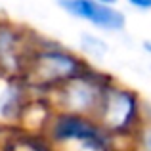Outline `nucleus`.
Returning <instances> with one entry per match:
<instances>
[{
  "instance_id": "obj_8",
  "label": "nucleus",
  "mask_w": 151,
  "mask_h": 151,
  "mask_svg": "<svg viewBox=\"0 0 151 151\" xmlns=\"http://www.w3.org/2000/svg\"><path fill=\"white\" fill-rule=\"evenodd\" d=\"M101 35L103 33H98V31H84L78 35V52L90 63L100 61L109 54V42Z\"/></svg>"
},
{
  "instance_id": "obj_1",
  "label": "nucleus",
  "mask_w": 151,
  "mask_h": 151,
  "mask_svg": "<svg viewBox=\"0 0 151 151\" xmlns=\"http://www.w3.org/2000/svg\"><path fill=\"white\" fill-rule=\"evenodd\" d=\"M88 65L90 61L82 58L81 52L67 48L58 40L35 35L23 77L35 94L48 96L54 88L81 75Z\"/></svg>"
},
{
  "instance_id": "obj_10",
  "label": "nucleus",
  "mask_w": 151,
  "mask_h": 151,
  "mask_svg": "<svg viewBox=\"0 0 151 151\" xmlns=\"http://www.w3.org/2000/svg\"><path fill=\"white\" fill-rule=\"evenodd\" d=\"M126 6L138 12H151V0H122Z\"/></svg>"
},
{
  "instance_id": "obj_11",
  "label": "nucleus",
  "mask_w": 151,
  "mask_h": 151,
  "mask_svg": "<svg viewBox=\"0 0 151 151\" xmlns=\"http://www.w3.org/2000/svg\"><path fill=\"white\" fill-rule=\"evenodd\" d=\"M142 48H144L145 54L151 55V40H144V42H142Z\"/></svg>"
},
{
  "instance_id": "obj_7",
  "label": "nucleus",
  "mask_w": 151,
  "mask_h": 151,
  "mask_svg": "<svg viewBox=\"0 0 151 151\" xmlns=\"http://www.w3.org/2000/svg\"><path fill=\"white\" fill-rule=\"evenodd\" d=\"M37 96L25 77L0 75V126H19L23 113Z\"/></svg>"
},
{
  "instance_id": "obj_12",
  "label": "nucleus",
  "mask_w": 151,
  "mask_h": 151,
  "mask_svg": "<svg viewBox=\"0 0 151 151\" xmlns=\"http://www.w3.org/2000/svg\"><path fill=\"white\" fill-rule=\"evenodd\" d=\"M96 2H101V4H113V6H117L121 0H96Z\"/></svg>"
},
{
  "instance_id": "obj_2",
  "label": "nucleus",
  "mask_w": 151,
  "mask_h": 151,
  "mask_svg": "<svg viewBox=\"0 0 151 151\" xmlns=\"http://www.w3.org/2000/svg\"><path fill=\"white\" fill-rule=\"evenodd\" d=\"M147 117V105L134 88L113 81L103 94L96 121L115 142H132Z\"/></svg>"
},
{
  "instance_id": "obj_6",
  "label": "nucleus",
  "mask_w": 151,
  "mask_h": 151,
  "mask_svg": "<svg viewBox=\"0 0 151 151\" xmlns=\"http://www.w3.org/2000/svg\"><path fill=\"white\" fill-rule=\"evenodd\" d=\"M33 38L35 33H31L29 29L2 17L0 21V75H14V77L25 75Z\"/></svg>"
},
{
  "instance_id": "obj_5",
  "label": "nucleus",
  "mask_w": 151,
  "mask_h": 151,
  "mask_svg": "<svg viewBox=\"0 0 151 151\" xmlns=\"http://www.w3.org/2000/svg\"><path fill=\"white\" fill-rule=\"evenodd\" d=\"M69 17L90 25L103 35H119L126 29V14L119 6L96 0H55Z\"/></svg>"
},
{
  "instance_id": "obj_13",
  "label": "nucleus",
  "mask_w": 151,
  "mask_h": 151,
  "mask_svg": "<svg viewBox=\"0 0 151 151\" xmlns=\"http://www.w3.org/2000/svg\"><path fill=\"white\" fill-rule=\"evenodd\" d=\"M0 21H2V17H0Z\"/></svg>"
},
{
  "instance_id": "obj_4",
  "label": "nucleus",
  "mask_w": 151,
  "mask_h": 151,
  "mask_svg": "<svg viewBox=\"0 0 151 151\" xmlns=\"http://www.w3.org/2000/svg\"><path fill=\"white\" fill-rule=\"evenodd\" d=\"M115 78L105 71H100L90 63L81 75L63 82L48 94V100L55 111L96 117L103 94Z\"/></svg>"
},
{
  "instance_id": "obj_3",
  "label": "nucleus",
  "mask_w": 151,
  "mask_h": 151,
  "mask_svg": "<svg viewBox=\"0 0 151 151\" xmlns=\"http://www.w3.org/2000/svg\"><path fill=\"white\" fill-rule=\"evenodd\" d=\"M42 134L59 151H113L117 144L94 117L67 111H54Z\"/></svg>"
},
{
  "instance_id": "obj_9",
  "label": "nucleus",
  "mask_w": 151,
  "mask_h": 151,
  "mask_svg": "<svg viewBox=\"0 0 151 151\" xmlns=\"http://www.w3.org/2000/svg\"><path fill=\"white\" fill-rule=\"evenodd\" d=\"M134 151H151V117L147 113L145 122L142 124V128L138 130V134L134 136V140L130 142Z\"/></svg>"
}]
</instances>
